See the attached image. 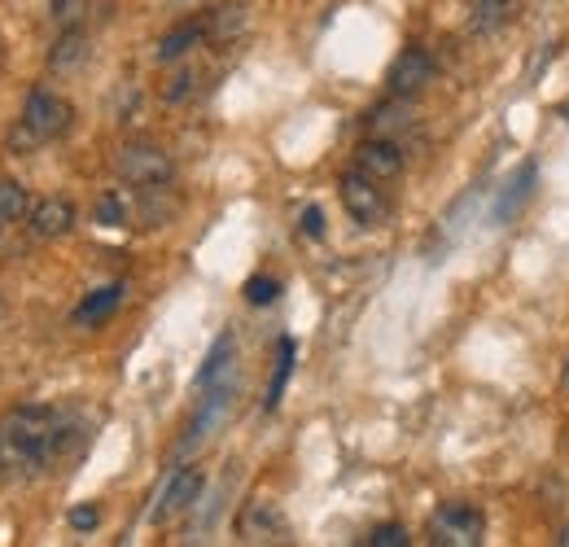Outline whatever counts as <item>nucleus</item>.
<instances>
[{
  "instance_id": "obj_1",
  "label": "nucleus",
  "mask_w": 569,
  "mask_h": 547,
  "mask_svg": "<svg viewBox=\"0 0 569 547\" xmlns=\"http://www.w3.org/2000/svg\"><path fill=\"white\" fill-rule=\"evenodd\" d=\"M58 416L49 408H13L4 416L0 434H4V447L31 465V469H44L53 460V447H58Z\"/></svg>"
},
{
  "instance_id": "obj_2",
  "label": "nucleus",
  "mask_w": 569,
  "mask_h": 547,
  "mask_svg": "<svg viewBox=\"0 0 569 547\" xmlns=\"http://www.w3.org/2000/svg\"><path fill=\"white\" fill-rule=\"evenodd\" d=\"M232 399H237V381H223V386H214V390H202L198 411H193V420H189L184 438L176 442V456H180V460H184V456H198L214 434L228 425V416H232Z\"/></svg>"
},
{
  "instance_id": "obj_3",
  "label": "nucleus",
  "mask_w": 569,
  "mask_h": 547,
  "mask_svg": "<svg viewBox=\"0 0 569 547\" xmlns=\"http://www.w3.org/2000/svg\"><path fill=\"white\" fill-rule=\"evenodd\" d=\"M114 171H119L123 185L144 189V185H171L176 162H171V153H167L162 145H153V140H128V145H119V153H114Z\"/></svg>"
},
{
  "instance_id": "obj_4",
  "label": "nucleus",
  "mask_w": 569,
  "mask_h": 547,
  "mask_svg": "<svg viewBox=\"0 0 569 547\" xmlns=\"http://www.w3.org/2000/svg\"><path fill=\"white\" fill-rule=\"evenodd\" d=\"M487 535V517L473 504H442L429 517V544L438 547H478Z\"/></svg>"
},
{
  "instance_id": "obj_5",
  "label": "nucleus",
  "mask_w": 569,
  "mask_h": 547,
  "mask_svg": "<svg viewBox=\"0 0 569 547\" xmlns=\"http://www.w3.org/2000/svg\"><path fill=\"white\" fill-rule=\"evenodd\" d=\"M22 123L31 128V137L40 140V145L62 140L74 123V106L67 97L49 92V88H36V92L27 97V106H22Z\"/></svg>"
},
{
  "instance_id": "obj_6",
  "label": "nucleus",
  "mask_w": 569,
  "mask_h": 547,
  "mask_svg": "<svg viewBox=\"0 0 569 547\" xmlns=\"http://www.w3.org/2000/svg\"><path fill=\"white\" fill-rule=\"evenodd\" d=\"M338 193H342V206L351 210V219L363 223V228H377V223H386V215H390V202H386V193L377 189V180L372 176H363V171H347L342 180H338Z\"/></svg>"
},
{
  "instance_id": "obj_7",
  "label": "nucleus",
  "mask_w": 569,
  "mask_h": 547,
  "mask_svg": "<svg viewBox=\"0 0 569 547\" xmlns=\"http://www.w3.org/2000/svg\"><path fill=\"white\" fill-rule=\"evenodd\" d=\"M198 495H202V469H176L171 478L162 481V490H158V499H153V508H149V521L153 526H167V521H176L180 513H189L193 504H198Z\"/></svg>"
},
{
  "instance_id": "obj_8",
  "label": "nucleus",
  "mask_w": 569,
  "mask_h": 547,
  "mask_svg": "<svg viewBox=\"0 0 569 547\" xmlns=\"http://www.w3.org/2000/svg\"><path fill=\"white\" fill-rule=\"evenodd\" d=\"M386 83H390L395 97H421L433 83V58H429L426 49H403L395 58L390 74H386Z\"/></svg>"
},
{
  "instance_id": "obj_9",
  "label": "nucleus",
  "mask_w": 569,
  "mask_h": 547,
  "mask_svg": "<svg viewBox=\"0 0 569 547\" xmlns=\"http://www.w3.org/2000/svg\"><path fill=\"white\" fill-rule=\"evenodd\" d=\"M356 167L363 171V176H372L377 185L399 180V176H403V149L386 137H368L356 149Z\"/></svg>"
},
{
  "instance_id": "obj_10",
  "label": "nucleus",
  "mask_w": 569,
  "mask_h": 547,
  "mask_svg": "<svg viewBox=\"0 0 569 547\" xmlns=\"http://www.w3.org/2000/svg\"><path fill=\"white\" fill-rule=\"evenodd\" d=\"M237 530H241V539H254V544L284 539V513L272 504V499H254V504H246Z\"/></svg>"
},
{
  "instance_id": "obj_11",
  "label": "nucleus",
  "mask_w": 569,
  "mask_h": 547,
  "mask_svg": "<svg viewBox=\"0 0 569 547\" xmlns=\"http://www.w3.org/2000/svg\"><path fill=\"white\" fill-rule=\"evenodd\" d=\"M88 58H92L88 31H83V27H67V31L53 40V49H49V70H53V74H74V70L88 67Z\"/></svg>"
},
{
  "instance_id": "obj_12",
  "label": "nucleus",
  "mask_w": 569,
  "mask_h": 547,
  "mask_svg": "<svg viewBox=\"0 0 569 547\" xmlns=\"http://www.w3.org/2000/svg\"><path fill=\"white\" fill-rule=\"evenodd\" d=\"M202 40H207V18H189V22H180L176 31H167V36L158 40L153 58H158L162 67H176V62H184Z\"/></svg>"
},
{
  "instance_id": "obj_13",
  "label": "nucleus",
  "mask_w": 569,
  "mask_h": 547,
  "mask_svg": "<svg viewBox=\"0 0 569 547\" xmlns=\"http://www.w3.org/2000/svg\"><path fill=\"white\" fill-rule=\"evenodd\" d=\"M246 27H250V13H246L241 0H223V4H214L211 13H207V40H211L214 49H228L232 40H241Z\"/></svg>"
},
{
  "instance_id": "obj_14",
  "label": "nucleus",
  "mask_w": 569,
  "mask_h": 547,
  "mask_svg": "<svg viewBox=\"0 0 569 547\" xmlns=\"http://www.w3.org/2000/svg\"><path fill=\"white\" fill-rule=\"evenodd\" d=\"M74 228V206L67 198H44L40 206H31V232L40 241H58Z\"/></svg>"
},
{
  "instance_id": "obj_15",
  "label": "nucleus",
  "mask_w": 569,
  "mask_h": 547,
  "mask_svg": "<svg viewBox=\"0 0 569 547\" xmlns=\"http://www.w3.org/2000/svg\"><path fill=\"white\" fill-rule=\"evenodd\" d=\"M176 210H180V198H176L171 185H144V189H137V215H141L144 228H162V223H171Z\"/></svg>"
},
{
  "instance_id": "obj_16",
  "label": "nucleus",
  "mask_w": 569,
  "mask_h": 547,
  "mask_svg": "<svg viewBox=\"0 0 569 547\" xmlns=\"http://www.w3.org/2000/svg\"><path fill=\"white\" fill-rule=\"evenodd\" d=\"M232 372H237V342H232V334H223V338L211 346L202 372H198V395H202V390H214V386H223V381H237Z\"/></svg>"
},
{
  "instance_id": "obj_17",
  "label": "nucleus",
  "mask_w": 569,
  "mask_h": 547,
  "mask_svg": "<svg viewBox=\"0 0 569 547\" xmlns=\"http://www.w3.org/2000/svg\"><path fill=\"white\" fill-rule=\"evenodd\" d=\"M417 123V115H412V97H395V101H386V106H377L372 115H368V132L372 137H386L395 140L399 132H408Z\"/></svg>"
},
{
  "instance_id": "obj_18",
  "label": "nucleus",
  "mask_w": 569,
  "mask_h": 547,
  "mask_svg": "<svg viewBox=\"0 0 569 547\" xmlns=\"http://www.w3.org/2000/svg\"><path fill=\"white\" fill-rule=\"evenodd\" d=\"M123 285H106V289H97V294H88L79 307H74V325H83V329H92V325H106L119 307H123Z\"/></svg>"
},
{
  "instance_id": "obj_19",
  "label": "nucleus",
  "mask_w": 569,
  "mask_h": 547,
  "mask_svg": "<svg viewBox=\"0 0 569 547\" xmlns=\"http://www.w3.org/2000/svg\"><path fill=\"white\" fill-rule=\"evenodd\" d=\"M508 18H512V0H478L469 27L478 36H496L499 27H508Z\"/></svg>"
},
{
  "instance_id": "obj_20",
  "label": "nucleus",
  "mask_w": 569,
  "mask_h": 547,
  "mask_svg": "<svg viewBox=\"0 0 569 547\" xmlns=\"http://www.w3.org/2000/svg\"><path fill=\"white\" fill-rule=\"evenodd\" d=\"M289 372H293V342L281 338V350H277V372H272V386H268V399H263V408L268 411L281 404L284 386H289Z\"/></svg>"
},
{
  "instance_id": "obj_21",
  "label": "nucleus",
  "mask_w": 569,
  "mask_h": 547,
  "mask_svg": "<svg viewBox=\"0 0 569 547\" xmlns=\"http://www.w3.org/2000/svg\"><path fill=\"white\" fill-rule=\"evenodd\" d=\"M31 215V202H27V189L18 180H0V223H13Z\"/></svg>"
},
{
  "instance_id": "obj_22",
  "label": "nucleus",
  "mask_w": 569,
  "mask_h": 547,
  "mask_svg": "<svg viewBox=\"0 0 569 547\" xmlns=\"http://www.w3.org/2000/svg\"><path fill=\"white\" fill-rule=\"evenodd\" d=\"M92 219H97L101 228H123V223H128V202H123L119 193H101L97 206H92Z\"/></svg>"
},
{
  "instance_id": "obj_23",
  "label": "nucleus",
  "mask_w": 569,
  "mask_h": 547,
  "mask_svg": "<svg viewBox=\"0 0 569 547\" xmlns=\"http://www.w3.org/2000/svg\"><path fill=\"white\" fill-rule=\"evenodd\" d=\"M193 88H198V70L184 62V67H180L171 79H167V83H162V101H171V106H176V101L193 97Z\"/></svg>"
},
{
  "instance_id": "obj_24",
  "label": "nucleus",
  "mask_w": 569,
  "mask_h": 547,
  "mask_svg": "<svg viewBox=\"0 0 569 547\" xmlns=\"http://www.w3.org/2000/svg\"><path fill=\"white\" fill-rule=\"evenodd\" d=\"M281 298V280H272V276H250L246 280V302L250 307H272Z\"/></svg>"
},
{
  "instance_id": "obj_25",
  "label": "nucleus",
  "mask_w": 569,
  "mask_h": 547,
  "mask_svg": "<svg viewBox=\"0 0 569 547\" xmlns=\"http://www.w3.org/2000/svg\"><path fill=\"white\" fill-rule=\"evenodd\" d=\"M83 9H88V0H53V4H49V18L67 31V27H79V22H83Z\"/></svg>"
},
{
  "instance_id": "obj_26",
  "label": "nucleus",
  "mask_w": 569,
  "mask_h": 547,
  "mask_svg": "<svg viewBox=\"0 0 569 547\" xmlns=\"http://www.w3.org/2000/svg\"><path fill=\"white\" fill-rule=\"evenodd\" d=\"M368 544L372 547H408V530L395 526V521H386V526H377V530L368 535Z\"/></svg>"
},
{
  "instance_id": "obj_27",
  "label": "nucleus",
  "mask_w": 569,
  "mask_h": 547,
  "mask_svg": "<svg viewBox=\"0 0 569 547\" xmlns=\"http://www.w3.org/2000/svg\"><path fill=\"white\" fill-rule=\"evenodd\" d=\"M36 145H40V140L31 137V128H27V123H22V119H18V128H13V132H9V149H13V153H31V149H36Z\"/></svg>"
},
{
  "instance_id": "obj_28",
  "label": "nucleus",
  "mask_w": 569,
  "mask_h": 547,
  "mask_svg": "<svg viewBox=\"0 0 569 547\" xmlns=\"http://www.w3.org/2000/svg\"><path fill=\"white\" fill-rule=\"evenodd\" d=\"M302 232L316 237V241L325 237V215H320V206H307V210H302Z\"/></svg>"
},
{
  "instance_id": "obj_29",
  "label": "nucleus",
  "mask_w": 569,
  "mask_h": 547,
  "mask_svg": "<svg viewBox=\"0 0 569 547\" xmlns=\"http://www.w3.org/2000/svg\"><path fill=\"white\" fill-rule=\"evenodd\" d=\"M97 521H101V513H97L92 504H83V508H71V526H74V530H97Z\"/></svg>"
},
{
  "instance_id": "obj_30",
  "label": "nucleus",
  "mask_w": 569,
  "mask_h": 547,
  "mask_svg": "<svg viewBox=\"0 0 569 547\" xmlns=\"http://www.w3.org/2000/svg\"><path fill=\"white\" fill-rule=\"evenodd\" d=\"M557 544H561V547H569V526H566V530H561V539H557Z\"/></svg>"
},
{
  "instance_id": "obj_31",
  "label": "nucleus",
  "mask_w": 569,
  "mask_h": 547,
  "mask_svg": "<svg viewBox=\"0 0 569 547\" xmlns=\"http://www.w3.org/2000/svg\"><path fill=\"white\" fill-rule=\"evenodd\" d=\"M176 4H180V9H189V4H198V0H176Z\"/></svg>"
},
{
  "instance_id": "obj_32",
  "label": "nucleus",
  "mask_w": 569,
  "mask_h": 547,
  "mask_svg": "<svg viewBox=\"0 0 569 547\" xmlns=\"http://www.w3.org/2000/svg\"><path fill=\"white\" fill-rule=\"evenodd\" d=\"M561 386H566V390H569V364H566V377H561Z\"/></svg>"
},
{
  "instance_id": "obj_33",
  "label": "nucleus",
  "mask_w": 569,
  "mask_h": 547,
  "mask_svg": "<svg viewBox=\"0 0 569 547\" xmlns=\"http://www.w3.org/2000/svg\"><path fill=\"white\" fill-rule=\"evenodd\" d=\"M0 325H4V302H0Z\"/></svg>"
},
{
  "instance_id": "obj_34",
  "label": "nucleus",
  "mask_w": 569,
  "mask_h": 547,
  "mask_svg": "<svg viewBox=\"0 0 569 547\" xmlns=\"http://www.w3.org/2000/svg\"><path fill=\"white\" fill-rule=\"evenodd\" d=\"M0 442H4V434H0Z\"/></svg>"
}]
</instances>
